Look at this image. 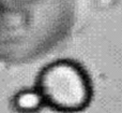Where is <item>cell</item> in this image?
<instances>
[{
	"label": "cell",
	"instance_id": "6da1fadb",
	"mask_svg": "<svg viewBox=\"0 0 122 113\" xmlns=\"http://www.w3.org/2000/svg\"><path fill=\"white\" fill-rule=\"evenodd\" d=\"M42 97L59 110H80L90 100V85L79 67L57 62L42 71L39 79Z\"/></svg>",
	"mask_w": 122,
	"mask_h": 113
},
{
	"label": "cell",
	"instance_id": "7a4b0ae2",
	"mask_svg": "<svg viewBox=\"0 0 122 113\" xmlns=\"http://www.w3.org/2000/svg\"><path fill=\"white\" fill-rule=\"evenodd\" d=\"M40 105V96L36 93H23L17 98V106L21 109H36Z\"/></svg>",
	"mask_w": 122,
	"mask_h": 113
}]
</instances>
